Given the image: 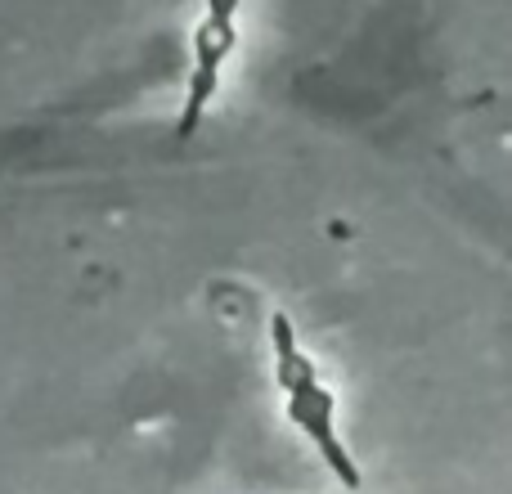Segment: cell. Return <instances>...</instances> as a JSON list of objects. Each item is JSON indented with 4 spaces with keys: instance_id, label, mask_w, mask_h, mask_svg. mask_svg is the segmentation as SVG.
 Masks as SVG:
<instances>
[{
    "instance_id": "obj_1",
    "label": "cell",
    "mask_w": 512,
    "mask_h": 494,
    "mask_svg": "<svg viewBox=\"0 0 512 494\" xmlns=\"http://www.w3.org/2000/svg\"><path fill=\"white\" fill-rule=\"evenodd\" d=\"M288 418L319 445V454H324V463L333 468V477L342 481L346 490H360V468H355L351 454H346L342 441L333 436V391L315 378V364L288 387Z\"/></svg>"
},
{
    "instance_id": "obj_2",
    "label": "cell",
    "mask_w": 512,
    "mask_h": 494,
    "mask_svg": "<svg viewBox=\"0 0 512 494\" xmlns=\"http://www.w3.org/2000/svg\"><path fill=\"white\" fill-rule=\"evenodd\" d=\"M270 342H274V378H279V387L288 391L292 382L310 369V360L297 351V333H292L288 315H274L270 319Z\"/></svg>"
},
{
    "instance_id": "obj_3",
    "label": "cell",
    "mask_w": 512,
    "mask_h": 494,
    "mask_svg": "<svg viewBox=\"0 0 512 494\" xmlns=\"http://www.w3.org/2000/svg\"><path fill=\"white\" fill-rule=\"evenodd\" d=\"M234 9H239V0H207V14L212 18H234Z\"/></svg>"
}]
</instances>
